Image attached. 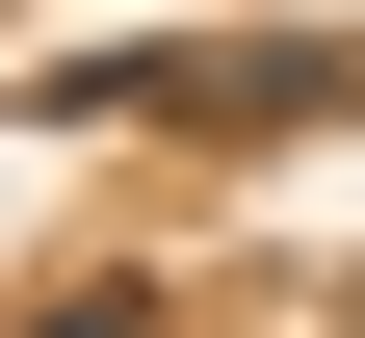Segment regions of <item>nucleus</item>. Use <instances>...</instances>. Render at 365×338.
Here are the masks:
<instances>
[{
  "mask_svg": "<svg viewBox=\"0 0 365 338\" xmlns=\"http://www.w3.org/2000/svg\"><path fill=\"white\" fill-rule=\"evenodd\" d=\"M53 105H130V130H313V105H365V53H78Z\"/></svg>",
  "mask_w": 365,
  "mask_h": 338,
  "instance_id": "nucleus-1",
  "label": "nucleus"
},
{
  "mask_svg": "<svg viewBox=\"0 0 365 338\" xmlns=\"http://www.w3.org/2000/svg\"><path fill=\"white\" fill-rule=\"evenodd\" d=\"M26 338H157V286H53V312H26Z\"/></svg>",
  "mask_w": 365,
  "mask_h": 338,
  "instance_id": "nucleus-2",
  "label": "nucleus"
}]
</instances>
